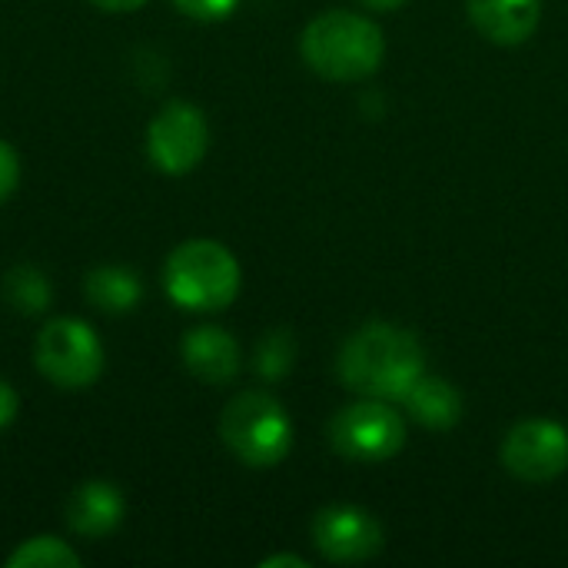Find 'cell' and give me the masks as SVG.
<instances>
[{"mask_svg":"<svg viewBox=\"0 0 568 568\" xmlns=\"http://www.w3.org/2000/svg\"><path fill=\"white\" fill-rule=\"evenodd\" d=\"M346 389L366 399L399 403L426 373V349L416 333L393 323H369L353 333L336 359Z\"/></svg>","mask_w":568,"mask_h":568,"instance_id":"obj_1","label":"cell"},{"mask_svg":"<svg viewBox=\"0 0 568 568\" xmlns=\"http://www.w3.org/2000/svg\"><path fill=\"white\" fill-rule=\"evenodd\" d=\"M300 50L313 73L336 83H353L379 70L386 40L373 20L353 10H326L310 20L300 37Z\"/></svg>","mask_w":568,"mask_h":568,"instance_id":"obj_2","label":"cell"},{"mask_svg":"<svg viewBox=\"0 0 568 568\" xmlns=\"http://www.w3.org/2000/svg\"><path fill=\"white\" fill-rule=\"evenodd\" d=\"M163 290L180 310L220 313L240 293V263L216 240H186L163 266Z\"/></svg>","mask_w":568,"mask_h":568,"instance_id":"obj_3","label":"cell"},{"mask_svg":"<svg viewBox=\"0 0 568 568\" xmlns=\"http://www.w3.org/2000/svg\"><path fill=\"white\" fill-rule=\"evenodd\" d=\"M220 439L250 469H273L293 449V423L270 393H240L220 416Z\"/></svg>","mask_w":568,"mask_h":568,"instance_id":"obj_4","label":"cell"},{"mask_svg":"<svg viewBox=\"0 0 568 568\" xmlns=\"http://www.w3.org/2000/svg\"><path fill=\"white\" fill-rule=\"evenodd\" d=\"M37 369L60 389H87L103 373V343L97 329L73 316L50 320L33 346Z\"/></svg>","mask_w":568,"mask_h":568,"instance_id":"obj_5","label":"cell"},{"mask_svg":"<svg viewBox=\"0 0 568 568\" xmlns=\"http://www.w3.org/2000/svg\"><path fill=\"white\" fill-rule=\"evenodd\" d=\"M329 443L349 463H386L406 446V419L393 406H386V399L353 403L333 416Z\"/></svg>","mask_w":568,"mask_h":568,"instance_id":"obj_6","label":"cell"},{"mask_svg":"<svg viewBox=\"0 0 568 568\" xmlns=\"http://www.w3.org/2000/svg\"><path fill=\"white\" fill-rule=\"evenodd\" d=\"M210 150V123L200 106L186 100L166 103L150 130H146V153L156 170L166 176H186L190 170L200 166V160Z\"/></svg>","mask_w":568,"mask_h":568,"instance_id":"obj_7","label":"cell"},{"mask_svg":"<svg viewBox=\"0 0 568 568\" xmlns=\"http://www.w3.org/2000/svg\"><path fill=\"white\" fill-rule=\"evenodd\" d=\"M503 466L523 483H552L568 469V433L552 419H526L506 433Z\"/></svg>","mask_w":568,"mask_h":568,"instance_id":"obj_8","label":"cell"},{"mask_svg":"<svg viewBox=\"0 0 568 568\" xmlns=\"http://www.w3.org/2000/svg\"><path fill=\"white\" fill-rule=\"evenodd\" d=\"M383 526L369 509L359 506H326L313 519V546L326 562L353 566L383 552Z\"/></svg>","mask_w":568,"mask_h":568,"instance_id":"obj_9","label":"cell"},{"mask_svg":"<svg viewBox=\"0 0 568 568\" xmlns=\"http://www.w3.org/2000/svg\"><path fill=\"white\" fill-rule=\"evenodd\" d=\"M180 356L186 363V369L210 383V386H226L236 379L240 373V343L220 329V326H196L183 336L180 343Z\"/></svg>","mask_w":568,"mask_h":568,"instance_id":"obj_10","label":"cell"},{"mask_svg":"<svg viewBox=\"0 0 568 568\" xmlns=\"http://www.w3.org/2000/svg\"><path fill=\"white\" fill-rule=\"evenodd\" d=\"M466 10L476 30L499 47L526 43L542 20V0H466Z\"/></svg>","mask_w":568,"mask_h":568,"instance_id":"obj_11","label":"cell"},{"mask_svg":"<svg viewBox=\"0 0 568 568\" xmlns=\"http://www.w3.org/2000/svg\"><path fill=\"white\" fill-rule=\"evenodd\" d=\"M123 493L113 483L90 479L77 486L67 499V526L83 539H103L123 523Z\"/></svg>","mask_w":568,"mask_h":568,"instance_id":"obj_12","label":"cell"},{"mask_svg":"<svg viewBox=\"0 0 568 568\" xmlns=\"http://www.w3.org/2000/svg\"><path fill=\"white\" fill-rule=\"evenodd\" d=\"M399 403L426 429H453L463 419V396L443 376H426L423 373Z\"/></svg>","mask_w":568,"mask_h":568,"instance_id":"obj_13","label":"cell"},{"mask_svg":"<svg viewBox=\"0 0 568 568\" xmlns=\"http://www.w3.org/2000/svg\"><path fill=\"white\" fill-rule=\"evenodd\" d=\"M87 300L103 313H130L143 300V283L126 266H97L87 276Z\"/></svg>","mask_w":568,"mask_h":568,"instance_id":"obj_14","label":"cell"},{"mask_svg":"<svg viewBox=\"0 0 568 568\" xmlns=\"http://www.w3.org/2000/svg\"><path fill=\"white\" fill-rule=\"evenodd\" d=\"M3 300L10 303V310L23 313V316H37L50 306L53 300V286L47 280L43 270L20 263L3 276Z\"/></svg>","mask_w":568,"mask_h":568,"instance_id":"obj_15","label":"cell"},{"mask_svg":"<svg viewBox=\"0 0 568 568\" xmlns=\"http://www.w3.org/2000/svg\"><path fill=\"white\" fill-rule=\"evenodd\" d=\"M7 568H80V556L57 536H33L7 556Z\"/></svg>","mask_w":568,"mask_h":568,"instance_id":"obj_16","label":"cell"},{"mask_svg":"<svg viewBox=\"0 0 568 568\" xmlns=\"http://www.w3.org/2000/svg\"><path fill=\"white\" fill-rule=\"evenodd\" d=\"M293 356H296V339L290 329H273L260 349H256V373L266 376V379H280L290 373L293 366Z\"/></svg>","mask_w":568,"mask_h":568,"instance_id":"obj_17","label":"cell"},{"mask_svg":"<svg viewBox=\"0 0 568 568\" xmlns=\"http://www.w3.org/2000/svg\"><path fill=\"white\" fill-rule=\"evenodd\" d=\"M173 3H176V10H183L186 17L206 20V23L226 20V17L240 7V0H173Z\"/></svg>","mask_w":568,"mask_h":568,"instance_id":"obj_18","label":"cell"},{"mask_svg":"<svg viewBox=\"0 0 568 568\" xmlns=\"http://www.w3.org/2000/svg\"><path fill=\"white\" fill-rule=\"evenodd\" d=\"M17 186H20V156L7 140H0V203H7L17 193Z\"/></svg>","mask_w":568,"mask_h":568,"instance_id":"obj_19","label":"cell"},{"mask_svg":"<svg viewBox=\"0 0 568 568\" xmlns=\"http://www.w3.org/2000/svg\"><path fill=\"white\" fill-rule=\"evenodd\" d=\"M17 409H20V399L13 393V386L0 379V429H7L17 419Z\"/></svg>","mask_w":568,"mask_h":568,"instance_id":"obj_20","label":"cell"},{"mask_svg":"<svg viewBox=\"0 0 568 568\" xmlns=\"http://www.w3.org/2000/svg\"><path fill=\"white\" fill-rule=\"evenodd\" d=\"M90 3H97L100 10H110V13H130V10L143 7L146 0H90Z\"/></svg>","mask_w":568,"mask_h":568,"instance_id":"obj_21","label":"cell"},{"mask_svg":"<svg viewBox=\"0 0 568 568\" xmlns=\"http://www.w3.org/2000/svg\"><path fill=\"white\" fill-rule=\"evenodd\" d=\"M310 568V562L303 559V556H270V559H263L260 568Z\"/></svg>","mask_w":568,"mask_h":568,"instance_id":"obj_22","label":"cell"},{"mask_svg":"<svg viewBox=\"0 0 568 568\" xmlns=\"http://www.w3.org/2000/svg\"><path fill=\"white\" fill-rule=\"evenodd\" d=\"M363 3H366L369 10H383V13H386V10H399L406 0H363Z\"/></svg>","mask_w":568,"mask_h":568,"instance_id":"obj_23","label":"cell"}]
</instances>
